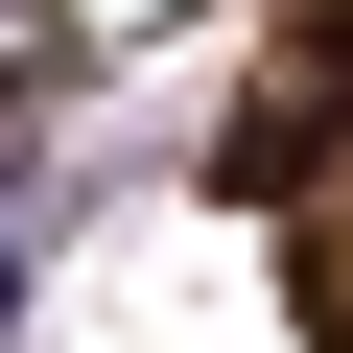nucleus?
Instances as JSON below:
<instances>
[{"instance_id": "f257e3e1", "label": "nucleus", "mask_w": 353, "mask_h": 353, "mask_svg": "<svg viewBox=\"0 0 353 353\" xmlns=\"http://www.w3.org/2000/svg\"><path fill=\"white\" fill-rule=\"evenodd\" d=\"M330 118H353V0H306V24H283V71H259V118H236V189H306Z\"/></svg>"}]
</instances>
